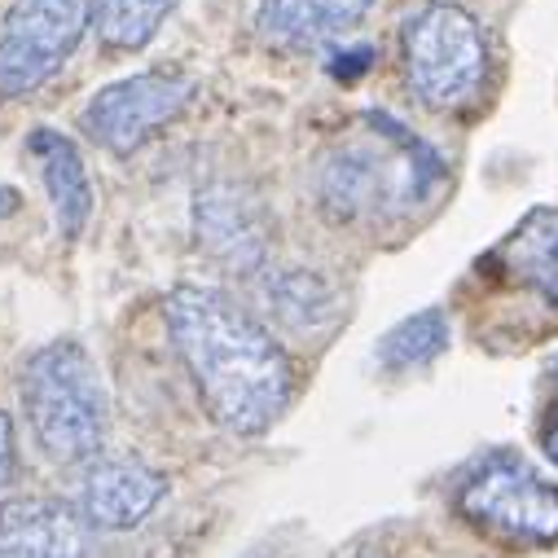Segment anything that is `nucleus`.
<instances>
[{"mask_svg": "<svg viewBox=\"0 0 558 558\" xmlns=\"http://www.w3.org/2000/svg\"><path fill=\"white\" fill-rule=\"evenodd\" d=\"M259 277V291H264V304L268 313L291 326V330H322L330 322V287L322 282L317 272H255Z\"/></svg>", "mask_w": 558, "mask_h": 558, "instance_id": "nucleus-14", "label": "nucleus"}, {"mask_svg": "<svg viewBox=\"0 0 558 558\" xmlns=\"http://www.w3.org/2000/svg\"><path fill=\"white\" fill-rule=\"evenodd\" d=\"M198 97V80L181 66H155L97 88L84 106V132L110 155L142 150L150 136L172 128Z\"/></svg>", "mask_w": 558, "mask_h": 558, "instance_id": "nucleus-7", "label": "nucleus"}, {"mask_svg": "<svg viewBox=\"0 0 558 558\" xmlns=\"http://www.w3.org/2000/svg\"><path fill=\"white\" fill-rule=\"evenodd\" d=\"M198 233L207 242V251H216V259H225L229 268L242 272H259L264 264V233L259 220H251L246 203L233 190H203L198 194Z\"/></svg>", "mask_w": 558, "mask_h": 558, "instance_id": "nucleus-12", "label": "nucleus"}, {"mask_svg": "<svg viewBox=\"0 0 558 558\" xmlns=\"http://www.w3.org/2000/svg\"><path fill=\"white\" fill-rule=\"evenodd\" d=\"M27 155H32V168L45 185V198L53 207V220L62 229V238H80L93 220V177H88V163L80 155V146L71 142L66 132L58 128H32L27 136Z\"/></svg>", "mask_w": 558, "mask_h": 558, "instance_id": "nucleus-10", "label": "nucleus"}, {"mask_svg": "<svg viewBox=\"0 0 558 558\" xmlns=\"http://www.w3.org/2000/svg\"><path fill=\"white\" fill-rule=\"evenodd\" d=\"M541 449L558 466V361L549 374V400H545V417H541Z\"/></svg>", "mask_w": 558, "mask_h": 558, "instance_id": "nucleus-17", "label": "nucleus"}, {"mask_svg": "<svg viewBox=\"0 0 558 558\" xmlns=\"http://www.w3.org/2000/svg\"><path fill=\"white\" fill-rule=\"evenodd\" d=\"M449 317L440 308L413 313L409 322H400L396 330H387L378 339V365L387 374H409V369H427L432 361H440L449 352Z\"/></svg>", "mask_w": 558, "mask_h": 558, "instance_id": "nucleus-16", "label": "nucleus"}, {"mask_svg": "<svg viewBox=\"0 0 558 558\" xmlns=\"http://www.w3.org/2000/svg\"><path fill=\"white\" fill-rule=\"evenodd\" d=\"M168 488V475L142 458H93L80 475V514L101 532H132L163 506Z\"/></svg>", "mask_w": 558, "mask_h": 558, "instance_id": "nucleus-8", "label": "nucleus"}, {"mask_svg": "<svg viewBox=\"0 0 558 558\" xmlns=\"http://www.w3.org/2000/svg\"><path fill=\"white\" fill-rule=\"evenodd\" d=\"M352 558H378V554H369V549H365V554H352Z\"/></svg>", "mask_w": 558, "mask_h": 558, "instance_id": "nucleus-20", "label": "nucleus"}, {"mask_svg": "<svg viewBox=\"0 0 558 558\" xmlns=\"http://www.w3.org/2000/svg\"><path fill=\"white\" fill-rule=\"evenodd\" d=\"M93 27V0H14L0 19V97L40 93L80 53Z\"/></svg>", "mask_w": 558, "mask_h": 558, "instance_id": "nucleus-5", "label": "nucleus"}, {"mask_svg": "<svg viewBox=\"0 0 558 558\" xmlns=\"http://www.w3.org/2000/svg\"><path fill=\"white\" fill-rule=\"evenodd\" d=\"M172 348L207 413L233 436H264L295 400V365L272 330L233 295L181 282L163 300Z\"/></svg>", "mask_w": 558, "mask_h": 558, "instance_id": "nucleus-1", "label": "nucleus"}, {"mask_svg": "<svg viewBox=\"0 0 558 558\" xmlns=\"http://www.w3.org/2000/svg\"><path fill=\"white\" fill-rule=\"evenodd\" d=\"M400 66L409 93L432 110H462L488 80V40L471 10L432 0L400 27Z\"/></svg>", "mask_w": 558, "mask_h": 558, "instance_id": "nucleus-4", "label": "nucleus"}, {"mask_svg": "<svg viewBox=\"0 0 558 558\" xmlns=\"http://www.w3.org/2000/svg\"><path fill=\"white\" fill-rule=\"evenodd\" d=\"M177 5L181 0H93V27L101 45L136 53L168 27Z\"/></svg>", "mask_w": 558, "mask_h": 558, "instance_id": "nucleus-15", "label": "nucleus"}, {"mask_svg": "<svg viewBox=\"0 0 558 558\" xmlns=\"http://www.w3.org/2000/svg\"><path fill=\"white\" fill-rule=\"evenodd\" d=\"M374 0H259V32L282 49H313L352 32Z\"/></svg>", "mask_w": 558, "mask_h": 558, "instance_id": "nucleus-11", "label": "nucleus"}, {"mask_svg": "<svg viewBox=\"0 0 558 558\" xmlns=\"http://www.w3.org/2000/svg\"><path fill=\"white\" fill-rule=\"evenodd\" d=\"M436 155L387 119H369V136L348 142L322 159L317 198L322 207L343 220H387L423 203L440 185Z\"/></svg>", "mask_w": 558, "mask_h": 558, "instance_id": "nucleus-2", "label": "nucleus"}, {"mask_svg": "<svg viewBox=\"0 0 558 558\" xmlns=\"http://www.w3.org/2000/svg\"><path fill=\"white\" fill-rule=\"evenodd\" d=\"M14 471H19V440H14L10 413H0V484H10Z\"/></svg>", "mask_w": 558, "mask_h": 558, "instance_id": "nucleus-18", "label": "nucleus"}, {"mask_svg": "<svg viewBox=\"0 0 558 558\" xmlns=\"http://www.w3.org/2000/svg\"><path fill=\"white\" fill-rule=\"evenodd\" d=\"M458 510L488 536L506 545H554L558 541V488L541 480L523 458L497 453L480 462L462 493Z\"/></svg>", "mask_w": 558, "mask_h": 558, "instance_id": "nucleus-6", "label": "nucleus"}, {"mask_svg": "<svg viewBox=\"0 0 558 558\" xmlns=\"http://www.w3.org/2000/svg\"><path fill=\"white\" fill-rule=\"evenodd\" d=\"M19 207H23V194H19V185L0 181V220H10V216H14Z\"/></svg>", "mask_w": 558, "mask_h": 558, "instance_id": "nucleus-19", "label": "nucleus"}, {"mask_svg": "<svg viewBox=\"0 0 558 558\" xmlns=\"http://www.w3.org/2000/svg\"><path fill=\"white\" fill-rule=\"evenodd\" d=\"M501 268L558 313V211H532L497 251Z\"/></svg>", "mask_w": 558, "mask_h": 558, "instance_id": "nucleus-13", "label": "nucleus"}, {"mask_svg": "<svg viewBox=\"0 0 558 558\" xmlns=\"http://www.w3.org/2000/svg\"><path fill=\"white\" fill-rule=\"evenodd\" d=\"M23 413L27 427L62 466H88L101 458L110 432V396L93 352L80 339H53L23 365Z\"/></svg>", "mask_w": 558, "mask_h": 558, "instance_id": "nucleus-3", "label": "nucleus"}, {"mask_svg": "<svg viewBox=\"0 0 558 558\" xmlns=\"http://www.w3.org/2000/svg\"><path fill=\"white\" fill-rule=\"evenodd\" d=\"M0 558H97L93 523L58 497H10L0 501Z\"/></svg>", "mask_w": 558, "mask_h": 558, "instance_id": "nucleus-9", "label": "nucleus"}]
</instances>
